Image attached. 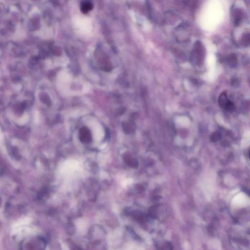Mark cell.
Returning a JSON list of instances; mask_svg holds the SVG:
<instances>
[{
    "mask_svg": "<svg viewBox=\"0 0 250 250\" xmlns=\"http://www.w3.org/2000/svg\"><path fill=\"white\" fill-rule=\"evenodd\" d=\"M123 129L125 132L127 134L132 133L134 131V127H132V125L130 124L129 123H124L123 124Z\"/></svg>",
    "mask_w": 250,
    "mask_h": 250,
    "instance_id": "4",
    "label": "cell"
},
{
    "mask_svg": "<svg viewBox=\"0 0 250 250\" xmlns=\"http://www.w3.org/2000/svg\"><path fill=\"white\" fill-rule=\"evenodd\" d=\"M234 17H235V24H237V25H238L240 23V21L241 20V17H242V13L239 10H236L235 12V14H234Z\"/></svg>",
    "mask_w": 250,
    "mask_h": 250,
    "instance_id": "5",
    "label": "cell"
},
{
    "mask_svg": "<svg viewBox=\"0 0 250 250\" xmlns=\"http://www.w3.org/2000/svg\"><path fill=\"white\" fill-rule=\"evenodd\" d=\"M71 250H83L79 248V247H78L77 246L75 245V244L74 245H73V246H72V248H71Z\"/></svg>",
    "mask_w": 250,
    "mask_h": 250,
    "instance_id": "8",
    "label": "cell"
},
{
    "mask_svg": "<svg viewBox=\"0 0 250 250\" xmlns=\"http://www.w3.org/2000/svg\"><path fill=\"white\" fill-rule=\"evenodd\" d=\"M228 62L230 66L231 67H235L236 66V59L234 56L231 55L228 58Z\"/></svg>",
    "mask_w": 250,
    "mask_h": 250,
    "instance_id": "6",
    "label": "cell"
},
{
    "mask_svg": "<svg viewBox=\"0 0 250 250\" xmlns=\"http://www.w3.org/2000/svg\"></svg>",
    "mask_w": 250,
    "mask_h": 250,
    "instance_id": "9",
    "label": "cell"
},
{
    "mask_svg": "<svg viewBox=\"0 0 250 250\" xmlns=\"http://www.w3.org/2000/svg\"><path fill=\"white\" fill-rule=\"evenodd\" d=\"M93 8V5L90 2L84 1L82 3L81 5V9L82 12L84 13H87L91 11Z\"/></svg>",
    "mask_w": 250,
    "mask_h": 250,
    "instance_id": "1",
    "label": "cell"
},
{
    "mask_svg": "<svg viewBox=\"0 0 250 250\" xmlns=\"http://www.w3.org/2000/svg\"><path fill=\"white\" fill-rule=\"evenodd\" d=\"M229 101V100L227 98L226 93L225 92H223L219 98L218 103H219V105L220 106V107L225 109L226 105L227 104V103Z\"/></svg>",
    "mask_w": 250,
    "mask_h": 250,
    "instance_id": "3",
    "label": "cell"
},
{
    "mask_svg": "<svg viewBox=\"0 0 250 250\" xmlns=\"http://www.w3.org/2000/svg\"><path fill=\"white\" fill-rule=\"evenodd\" d=\"M124 159L127 165H129L130 167L136 168L138 167V162L136 160L132 158L130 156L126 155L124 157Z\"/></svg>",
    "mask_w": 250,
    "mask_h": 250,
    "instance_id": "2",
    "label": "cell"
},
{
    "mask_svg": "<svg viewBox=\"0 0 250 250\" xmlns=\"http://www.w3.org/2000/svg\"><path fill=\"white\" fill-rule=\"evenodd\" d=\"M82 134H81V135H82V139H83V140H86V141H87L89 139V132H87V131H86V129H84V130H82Z\"/></svg>",
    "mask_w": 250,
    "mask_h": 250,
    "instance_id": "7",
    "label": "cell"
}]
</instances>
